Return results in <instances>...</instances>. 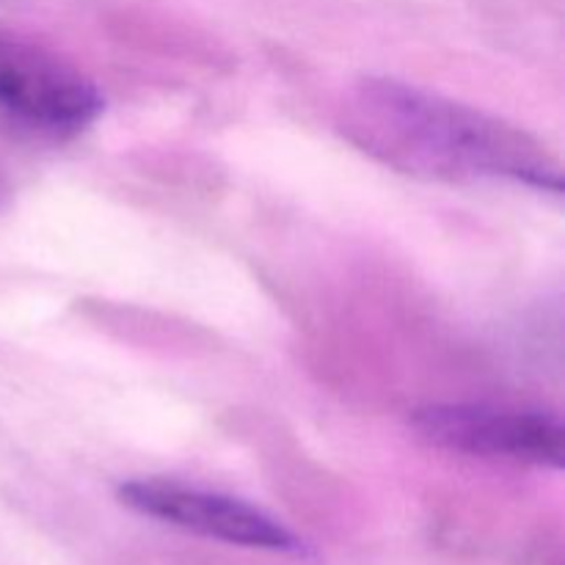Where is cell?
Masks as SVG:
<instances>
[{"instance_id":"obj_2","label":"cell","mask_w":565,"mask_h":565,"mask_svg":"<svg viewBox=\"0 0 565 565\" xmlns=\"http://www.w3.org/2000/svg\"><path fill=\"white\" fill-rule=\"evenodd\" d=\"M97 83L47 44L0 28V110L50 136L81 132L103 114Z\"/></svg>"},{"instance_id":"obj_1","label":"cell","mask_w":565,"mask_h":565,"mask_svg":"<svg viewBox=\"0 0 565 565\" xmlns=\"http://www.w3.org/2000/svg\"><path fill=\"white\" fill-rule=\"evenodd\" d=\"M340 130L384 166L425 180H513L563 191L561 166L519 127L469 105L386 77H367L345 97Z\"/></svg>"},{"instance_id":"obj_4","label":"cell","mask_w":565,"mask_h":565,"mask_svg":"<svg viewBox=\"0 0 565 565\" xmlns=\"http://www.w3.org/2000/svg\"><path fill=\"white\" fill-rule=\"evenodd\" d=\"M116 494L121 505L130 511L174 524L188 533L204 535V539L246 546V550L290 552V555L303 550L296 533H290L274 516L218 491L196 489L177 480L143 478L121 483Z\"/></svg>"},{"instance_id":"obj_3","label":"cell","mask_w":565,"mask_h":565,"mask_svg":"<svg viewBox=\"0 0 565 565\" xmlns=\"http://www.w3.org/2000/svg\"><path fill=\"white\" fill-rule=\"evenodd\" d=\"M414 428L434 445L467 456L563 467L565 430L544 412L478 403H436L414 412Z\"/></svg>"}]
</instances>
